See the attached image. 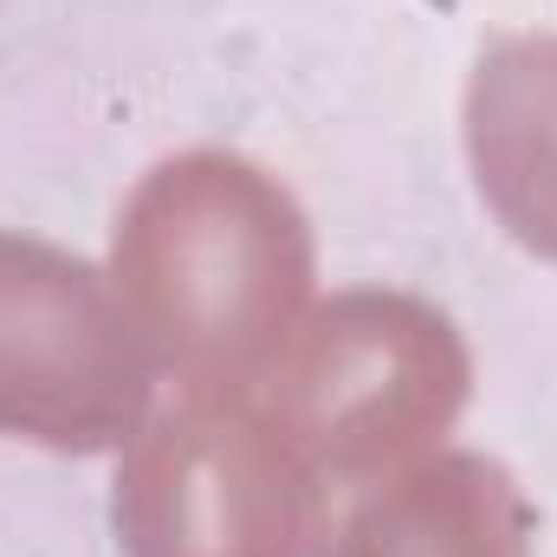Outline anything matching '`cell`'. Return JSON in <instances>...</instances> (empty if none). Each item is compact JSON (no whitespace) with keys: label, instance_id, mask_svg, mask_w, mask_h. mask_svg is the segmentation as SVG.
<instances>
[{"label":"cell","instance_id":"1","mask_svg":"<svg viewBox=\"0 0 557 557\" xmlns=\"http://www.w3.org/2000/svg\"><path fill=\"white\" fill-rule=\"evenodd\" d=\"M318 278L292 188L234 149H182L131 188L111 234V292L149 370L188 396H247Z\"/></svg>","mask_w":557,"mask_h":557},{"label":"cell","instance_id":"2","mask_svg":"<svg viewBox=\"0 0 557 557\" xmlns=\"http://www.w3.org/2000/svg\"><path fill=\"white\" fill-rule=\"evenodd\" d=\"M253 389L318 480L370 486L441 447L473 396V357L441 305L357 285L292 324Z\"/></svg>","mask_w":557,"mask_h":557},{"label":"cell","instance_id":"3","mask_svg":"<svg viewBox=\"0 0 557 557\" xmlns=\"http://www.w3.org/2000/svg\"><path fill=\"white\" fill-rule=\"evenodd\" d=\"M124 557H311L324 480L253 396H188L149 416L111 493Z\"/></svg>","mask_w":557,"mask_h":557},{"label":"cell","instance_id":"4","mask_svg":"<svg viewBox=\"0 0 557 557\" xmlns=\"http://www.w3.org/2000/svg\"><path fill=\"white\" fill-rule=\"evenodd\" d=\"M149 376L111 278L0 227V434L52 454L124 447L149 421Z\"/></svg>","mask_w":557,"mask_h":557},{"label":"cell","instance_id":"5","mask_svg":"<svg viewBox=\"0 0 557 557\" xmlns=\"http://www.w3.org/2000/svg\"><path fill=\"white\" fill-rule=\"evenodd\" d=\"M460 124L493 221L557 260V33H499L467 78Z\"/></svg>","mask_w":557,"mask_h":557},{"label":"cell","instance_id":"6","mask_svg":"<svg viewBox=\"0 0 557 557\" xmlns=\"http://www.w3.org/2000/svg\"><path fill=\"white\" fill-rule=\"evenodd\" d=\"M331 557H532V506L486 454H421L370 480Z\"/></svg>","mask_w":557,"mask_h":557}]
</instances>
